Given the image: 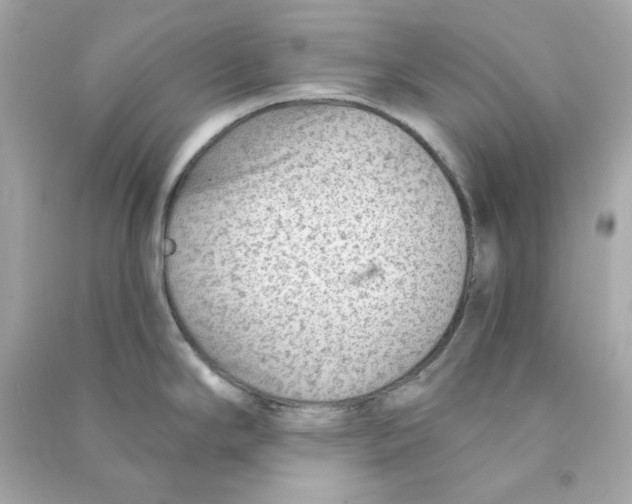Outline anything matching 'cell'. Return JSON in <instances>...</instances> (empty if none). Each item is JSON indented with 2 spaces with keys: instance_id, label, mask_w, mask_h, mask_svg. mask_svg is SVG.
<instances>
[{
  "instance_id": "obj_1",
  "label": "cell",
  "mask_w": 632,
  "mask_h": 504,
  "mask_svg": "<svg viewBox=\"0 0 632 504\" xmlns=\"http://www.w3.org/2000/svg\"><path fill=\"white\" fill-rule=\"evenodd\" d=\"M473 241L438 156L376 109L307 100L258 113L186 168L162 279L193 349L285 403L336 405L406 378L464 305Z\"/></svg>"
}]
</instances>
